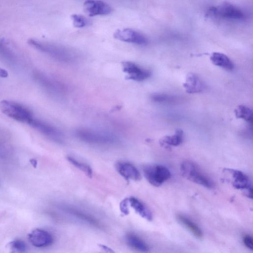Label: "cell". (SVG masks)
<instances>
[{
	"mask_svg": "<svg viewBox=\"0 0 253 253\" xmlns=\"http://www.w3.org/2000/svg\"><path fill=\"white\" fill-rule=\"evenodd\" d=\"M118 40L138 45H146L148 41L142 33L129 28L118 29L114 34Z\"/></svg>",
	"mask_w": 253,
	"mask_h": 253,
	"instance_id": "9c48e42d",
	"label": "cell"
},
{
	"mask_svg": "<svg viewBox=\"0 0 253 253\" xmlns=\"http://www.w3.org/2000/svg\"><path fill=\"white\" fill-rule=\"evenodd\" d=\"M35 77L41 84L47 89L56 93L60 91L61 87L60 85L44 74L36 73Z\"/></svg>",
	"mask_w": 253,
	"mask_h": 253,
	"instance_id": "44dd1931",
	"label": "cell"
},
{
	"mask_svg": "<svg viewBox=\"0 0 253 253\" xmlns=\"http://www.w3.org/2000/svg\"><path fill=\"white\" fill-rule=\"evenodd\" d=\"M73 26L76 28H83L89 24V20L84 16L79 14H73L71 16Z\"/></svg>",
	"mask_w": 253,
	"mask_h": 253,
	"instance_id": "cb8c5ba5",
	"label": "cell"
},
{
	"mask_svg": "<svg viewBox=\"0 0 253 253\" xmlns=\"http://www.w3.org/2000/svg\"><path fill=\"white\" fill-rule=\"evenodd\" d=\"M8 76V72L4 69L0 68V77L1 78H6Z\"/></svg>",
	"mask_w": 253,
	"mask_h": 253,
	"instance_id": "f1b7e54d",
	"label": "cell"
},
{
	"mask_svg": "<svg viewBox=\"0 0 253 253\" xmlns=\"http://www.w3.org/2000/svg\"><path fill=\"white\" fill-rule=\"evenodd\" d=\"M117 171L127 180L138 181L141 179V175L132 164L126 162H119L116 165Z\"/></svg>",
	"mask_w": 253,
	"mask_h": 253,
	"instance_id": "5bb4252c",
	"label": "cell"
},
{
	"mask_svg": "<svg viewBox=\"0 0 253 253\" xmlns=\"http://www.w3.org/2000/svg\"><path fill=\"white\" fill-rule=\"evenodd\" d=\"M0 109L7 117L21 123L28 124L34 117L32 111L27 107L13 101L2 100Z\"/></svg>",
	"mask_w": 253,
	"mask_h": 253,
	"instance_id": "3957f363",
	"label": "cell"
},
{
	"mask_svg": "<svg viewBox=\"0 0 253 253\" xmlns=\"http://www.w3.org/2000/svg\"><path fill=\"white\" fill-rule=\"evenodd\" d=\"M30 243L37 248L47 247L52 244L53 238L48 231L42 229H35L28 235Z\"/></svg>",
	"mask_w": 253,
	"mask_h": 253,
	"instance_id": "7c38bea8",
	"label": "cell"
},
{
	"mask_svg": "<svg viewBox=\"0 0 253 253\" xmlns=\"http://www.w3.org/2000/svg\"><path fill=\"white\" fill-rule=\"evenodd\" d=\"M209 13L215 17L228 20H242L245 18V14L240 8L227 3L211 7Z\"/></svg>",
	"mask_w": 253,
	"mask_h": 253,
	"instance_id": "8992f818",
	"label": "cell"
},
{
	"mask_svg": "<svg viewBox=\"0 0 253 253\" xmlns=\"http://www.w3.org/2000/svg\"><path fill=\"white\" fill-rule=\"evenodd\" d=\"M144 175L153 186L158 187L170 178V172L166 167L161 165H148L143 169Z\"/></svg>",
	"mask_w": 253,
	"mask_h": 253,
	"instance_id": "5b68a950",
	"label": "cell"
},
{
	"mask_svg": "<svg viewBox=\"0 0 253 253\" xmlns=\"http://www.w3.org/2000/svg\"><path fill=\"white\" fill-rule=\"evenodd\" d=\"M61 209L64 212L82 222L97 228L101 226L99 221L94 217L81 210L69 206H63Z\"/></svg>",
	"mask_w": 253,
	"mask_h": 253,
	"instance_id": "4fadbf2b",
	"label": "cell"
},
{
	"mask_svg": "<svg viewBox=\"0 0 253 253\" xmlns=\"http://www.w3.org/2000/svg\"><path fill=\"white\" fill-rule=\"evenodd\" d=\"M243 242L245 246L251 250L253 248V239L250 235H245L243 238Z\"/></svg>",
	"mask_w": 253,
	"mask_h": 253,
	"instance_id": "4316f807",
	"label": "cell"
},
{
	"mask_svg": "<svg viewBox=\"0 0 253 253\" xmlns=\"http://www.w3.org/2000/svg\"><path fill=\"white\" fill-rule=\"evenodd\" d=\"M67 159L73 166L83 171L87 176L89 177H92V169L88 165L79 161L71 156H68Z\"/></svg>",
	"mask_w": 253,
	"mask_h": 253,
	"instance_id": "603a6c76",
	"label": "cell"
},
{
	"mask_svg": "<svg viewBox=\"0 0 253 253\" xmlns=\"http://www.w3.org/2000/svg\"><path fill=\"white\" fill-rule=\"evenodd\" d=\"M75 135L81 140L92 144L114 145L119 141L118 137L111 133L89 128L77 129Z\"/></svg>",
	"mask_w": 253,
	"mask_h": 253,
	"instance_id": "6da1fadb",
	"label": "cell"
},
{
	"mask_svg": "<svg viewBox=\"0 0 253 253\" xmlns=\"http://www.w3.org/2000/svg\"><path fill=\"white\" fill-rule=\"evenodd\" d=\"M128 206V202L127 198L124 199L120 203V210L124 214H127L129 213Z\"/></svg>",
	"mask_w": 253,
	"mask_h": 253,
	"instance_id": "83f0119b",
	"label": "cell"
},
{
	"mask_svg": "<svg viewBox=\"0 0 253 253\" xmlns=\"http://www.w3.org/2000/svg\"><path fill=\"white\" fill-rule=\"evenodd\" d=\"M28 124L54 141L56 142L62 141L63 136L60 131L46 122L33 117Z\"/></svg>",
	"mask_w": 253,
	"mask_h": 253,
	"instance_id": "ba28073f",
	"label": "cell"
},
{
	"mask_svg": "<svg viewBox=\"0 0 253 253\" xmlns=\"http://www.w3.org/2000/svg\"><path fill=\"white\" fill-rule=\"evenodd\" d=\"M123 71L127 74V79L141 82L148 79L151 75L149 70L143 68L130 61H125L122 63Z\"/></svg>",
	"mask_w": 253,
	"mask_h": 253,
	"instance_id": "30bf717a",
	"label": "cell"
},
{
	"mask_svg": "<svg viewBox=\"0 0 253 253\" xmlns=\"http://www.w3.org/2000/svg\"><path fill=\"white\" fill-rule=\"evenodd\" d=\"M234 112L236 118L242 119L249 123H252L253 111L248 106L240 105L235 109Z\"/></svg>",
	"mask_w": 253,
	"mask_h": 253,
	"instance_id": "7402d4cb",
	"label": "cell"
},
{
	"mask_svg": "<svg viewBox=\"0 0 253 253\" xmlns=\"http://www.w3.org/2000/svg\"><path fill=\"white\" fill-rule=\"evenodd\" d=\"M210 60L215 66L220 67L227 71H232L234 64L232 61L225 54L215 52L211 54Z\"/></svg>",
	"mask_w": 253,
	"mask_h": 253,
	"instance_id": "e0dca14e",
	"label": "cell"
},
{
	"mask_svg": "<svg viewBox=\"0 0 253 253\" xmlns=\"http://www.w3.org/2000/svg\"><path fill=\"white\" fill-rule=\"evenodd\" d=\"M127 244L131 248L141 252H148L149 248L148 245L137 235L129 233L126 236Z\"/></svg>",
	"mask_w": 253,
	"mask_h": 253,
	"instance_id": "d6986e66",
	"label": "cell"
},
{
	"mask_svg": "<svg viewBox=\"0 0 253 253\" xmlns=\"http://www.w3.org/2000/svg\"><path fill=\"white\" fill-rule=\"evenodd\" d=\"M84 9L89 16L106 15L112 11V7L100 0H87L84 3Z\"/></svg>",
	"mask_w": 253,
	"mask_h": 253,
	"instance_id": "8fae6325",
	"label": "cell"
},
{
	"mask_svg": "<svg viewBox=\"0 0 253 253\" xmlns=\"http://www.w3.org/2000/svg\"><path fill=\"white\" fill-rule=\"evenodd\" d=\"M10 249L14 252L24 253L27 250L26 244L22 240L17 239L9 244Z\"/></svg>",
	"mask_w": 253,
	"mask_h": 253,
	"instance_id": "d4e9b609",
	"label": "cell"
},
{
	"mask_svg": "<svg viewBox=\"0 0 253 253\" xmlns=\"http://www.w3.org/2000/svg\"><path fill=\"white\" fill-rule=\"evenodd\" d=\"M180 171L186 179L208 189L214 186L212 181L202 173L192 162L184 161L180 165Z\"/></svg>",
	"mask_w": 253,
	"mask_h": 253,
	"instance_id": "277c9868",
	"label": "cell"
},
{
	"mask_svg": "<svg viewBox=\"0 0 253 253\" xmlns=\"http://www.w3.org/2000/svg\"><path fill=\"white\" fill-rule=\"evenodd\" d=\"M176 218L181 224L187 228L197 238L199 239L203 238V232L199 227L191 219L181 214H178L176 216Z\"/></svg>",
	"mask_w": 253,
	"mask_h": 253,
	"instance_id": "ffe728a7",
	"label": "cell"
},
{
	"mask_svg": "<svg viewBox=\"0 0 253 253\" xmlns=\"http://www.w3.org/2000/svg\"><path fill=\"white\" fill-rule=\"evenodd\" d=\"M28 43L35 48L44 52L56 60L66 63L74 62L75 54L68 49L54 44L45 43L34 39H30Z\"/></svg>",
	"mask_w": 253,
	"mask_h": 253,
	"instance_id": "7a4b0ae2",
	"label": "cell"
},
{
	"mask_svg": "<svg viewBox=\"0 0 253 253\" xmlns=\"http://www.w3.org/2000/svg\"><path fill=\"white\" fill-rule=\"evenodd\" d=\"M225 171L231 175L233 186L237 189L245 191V195L248 198L252 199V184L249 177L239 170L226 169Z\"/></svg>",
	"mask_w": 253,
	"mask_h": 253,
	"instance_id": "52a82bcc",
	"label": "cell"
},
{
	"mask_svg": "<svg viewBox=\"0 0 253 253\" xmlns=\"http://www.w3.org/2000/svg\"><path fill=\"white\" fill-rule=\"evenodd\" d=\"M183 140V132L180 129H177L174 134L166 135L160 140V144L166 148L171 146H177L181 144Z\"/></svg>",
	"mask_w": 253,
	"mask_h": 253,
	"instance_id": "ac0fdd59",
	"label": "cell"
},
{
	"mask_svg": "<svg viewBox=\"0 0 253 253\" xmlns=\"http://www.w3.org/2000/svg\"><path fill=\"white\" fill-rule=\"evenodd\" d=\"M183 85L186 92L191 94L201 92L205 89V84L202 81L192 73L186 76Z\"/></svg>",
	"mask_w": 253,
	"mask_h": 253,
	"instance_id": "9a60e30c",
	"label": "cell"
},
{
	"mask_svg": "<svg viewBox=\"0 0 253 253\" xmlns=\"http://www.w3.org/2000/svg\"><path fill=\"white\" fill-rule=\"evenodd\" d=\"M173 96H170L166 94L156 93L151 96L152 100L158 103L170 102L173 100Z\"/></svg>",
	"mask_w": 253,
	"mask_h": 253,
	"instance_id": "484cf974",
	"label": "cell"
},
{
	"mask_svg": "<svg viewBox=\"0 0 253 253\" xmlns=\"http://www.w3.org/2000/svg\"><path fill=\"white\" fill-rule=\"evenodd\" d=\"M128 205L142 217L148 221L152 220V212L139 199L131 197L128 199Z\"/></svg>",
	"mask_w": 253,
	"mask_h": 253,
	"instance_id": "2e32d148",
	"label": "cell"
}]
</instances>
